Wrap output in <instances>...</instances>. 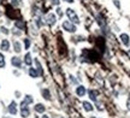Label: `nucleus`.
<instances>
[{"label":"nucleus","instance_id":"1","mask_svg":"<svg viewBox=\"0 0 130 118\" xmlns=\"http://www.w3.org/2000/svg\"><path fill=\"white\" fill-rule=\"evenodd\" d=\"M66 16L69 17V19L71 22H74V23H76V24L79 23L78 16H77V13H76L72 9H66Z\"/></svg>","mask_w":130,"mask_h":118},{"label":"nucleus","instance_id":"2","mask_svg":"<svg viewBox=\"0 0 130 118\" xmlns=\"http://www.w3.org/2000/svg\"><path fill=\"white\" fill-rule=\"evenodd\" d=\"M63 28L66 30V31H69V33H75L77 29H76V27H75L72 23H70L69 21H64L63 22Z\"/></svg>","mask_w":130,"mask_h":118},{"label":"nucleus","instance_id":"3","mask_svg":"<svg viewBox=\"0 0 130 118\" xmlns=\"http://www.w3.org/2000/svg\"><path fill=\"white\" fill-rule=\"evenodd\" d=\"M45 22H46L47 25H50V27H52L53 24L57 22V17L54 13H48L46 16V18H45Z\"/></svg>","mask_w":130,"mask_h":118},{"label":"nucleus","instance_id":"4","mask_svg":"<svg viewBox=\"0 0 130 118\" xmlns=\"http://www.w3.org/2000/svg\"><path fill=\"white\" fill-rule=\"evenodd\" d=\"M121 41H122V43H123L125 47H128V46L130 45V36L128 35V34H125V33L121 34Z\"/></svg>","mask_w":130,"mask_h":118},{"label":"nucleus","instance_id":"5","mask_svg":"<svg viewBox=\"0 0 130 118\" xmlns=\"http://www.w3.org/2000/svg\"><path fill=\"white\" fill-rule=\"evenodd\" d=\"M21 109H22V111H21V116L23 118H25V117H28L29 114H30V111H29V109H28V105H24V104H21Z\"/></svg>","mask_w":130,"mask_h":118},{"label":"nucleus","instance_id":"6","mask_svg":"<svg viewBox=\"0 0 130 118\" xmlns=\"http://www.w3.org/2000/svg\"><path fill=\"white\" fill-rule=\"evenodd\" d=\"M7 110H9V112L11 114H17V104H16L14 101H12V103L9 105Z\"/></svg>","mask_w":130,"mask_h":118},{"label":"nucleus","instance_id":"7","mask_svg":"<svg viewBox=\"0 0 130 118\" xmlns=\"http://www.w3.org/2000/svg\"><path fill=\"white\" fill-rule=\"evenodd\" d=\"M86 88H84V86H78L77 88H76V94L78 95V96H84L86 94Z\"/></svg>","mask_w":130,"mask_h":118},{"label":"nucleus","instance_id":"8","mask_svg":"<svg viewBox=\"0 0 130 118\" xmlns=\"http://www.w3.org/2000/svg\"><path fill=\"white\" fill-rule=\"evenodd\" d=\"M88 94H89V98L92 100H94V101H96L98 99V95H99V92L98 90H94V89H90L88 92Z\"/></svg>","mask_w":130,"mask_h":118},{"label":"nucleus","instance_id":"9","mask_svg":"<svg viewBox=\"0 0 130 118\" xmlns=\"http://www.w3.org/2000/svg\"><path fill=\"white\" fill-rule=\"evenodd\" d=\"M35 111L39 112V113H43V112L46 111V107H45L43 104H36L35 105Z\"/></svg>","mask_w":130,"mask_h":118},{"label":"nucleus","instance_id":"10","mask_svg":"<svg viewBox=\"0 0 130 118\" xmlns=\"http://www.w3.org/2000/svg\"><path fill=\"white\" fill-rule=\"evenodd\" d=\"M11 63H12L13 66H17V68H21V66H22V61H21V59L17 57L12 58V59H11Z\"/></svg>","mask_w":130,"mask_h":118},{"label":"nucleus","instance_id":"11","mask_svg":"<svg viewBox=\"0 0 130 118\" xmlns=\"http://www.w3.org/2000/svg\"><path fill=\"white\" fill-rule=\"evenodd\" d=\"M1 49H3V51H9L10 49L9 40H3V41H1Z\"/></svg>","mask_w":130,"mask_h":118},{"label":"nucleus","instance_id":"12","mask_svg":"<svg viewBox=\"0 0 130 118\" xmlns=\"http://www.w3.org/2000/svg\"><path fill=\"white\" fill-rule=\"evenodd\" d=\"M83 107L86 111H88V112H90V111H93V105L90 104V103H88V101H84L83 103Z\"/></svg>","mask_w":130,"mask_h":118},{"label":"nucleus","instance_id":"13","mask_svg":"<svg viewBox=\"0 0 130 118\" xmlns=\"http://www.w3.org/2000/svg\"><path fill=\"white\" fill-rule=\"evenodd\" d=\"M32 101V96L31 95H25V98H24V100H23V103L22 104H24V105H29V104H31Z\"/></svg>","mask_w":130,"mask_h":118},{"label":"nucleus","instance_id":"14","mask_svg":"<svg viewBox=\"0 0 130 118\" xmlns=\"http://www.w3.org/2000/svg\"><path fill=\"white\" fill-rule=\"evenodd\" d=\"M29 75L31 76V77H34V78H36L37 76H39V72H37L36 69H34V68H30V69H29Z\"/></svg>","mask_w":130,"mask_h":118},{"label":"nucleus","instance_id":"15","mask_svg":"<svg viewBox=\"0 0 130 118\" xmlns=\"http://www.w3.org/2000/svg\"><path fill=\"white\" fill-rule=\"evenodd\" d=\"M24 63L27 64V65H31V56H30V53H27L25 54V57H24Z\"/></svg>","mask_w":130,"mask_h":118},{"label":"nucleus","instance_id":"16","mask_svg":"<svg viewBox=\"0 0 130 118\" xmlns=\"http://www.w3.org/2000/svg\"><path fill=\"white\" fill-rule=\"evenodd\" d=\"M13 48H14V52H17V53H19L21 51H22L21 43H19L18 41H14V42H13Z\"/></svg>","mask_w":130,"mask_h":118},{"label":"nucleus","instance_id":"17","mask_svg":"<svg viewBox=\"0 0 130 118\" xmlns=\"http://www.w3.org/2000/svg\"><path fill=\"white\" fill-rule=\"evenodd\" d=\"M35 64H36V70H37V72H39V75H42V66H41V64H40V61L37 60V59H35Z\"/></svg>","mask_w":130,"mask_h":118},{"label":"nucleus","instance_id":"18","mask_svg":"<svg viewBox=\"0 0 130 118\" xmlns=\"http://www.w3.org/2000/svg\"><path fill=\"white\" fill-rule=\"evenodd\" d=\"M42 95H43L45 99L51 100V94H50V90L48 89H42Z\"/></svg>","mask_w":130,"mask_h":118},{"label":"nucleus","instance_id":"19","mask_svg":"<svg viewBox=\"0 0 130 118\" xmlns=\"http://www.w3.org/2000/svg\"><path fill=\"white\" fill-rule=\"evenodd\" d=\"M3 68H5V58H4V56L0 53V69H3Z\"/></svg>","mask_w":130,"mask_h":118},{"label":"nucleus","instance_id":"20","mask_svg":"<svg viewBox=\"0 0 130 118\" xmlns=\"http://www.w3.org/2000/svg\"><path fill=\"white\" fill-rule=\"evenodd\" d=\"M14 24H16V27L19 29H24V27H25V24H24L23 22H21V21H17Z\"/></svg>","mask_w":130,"mask_h":118},{"label":"nucleus","instance_id":"21","mask_svg":"<svg viewBox=\"0 0 130 118\" xmlns=\"http://www.w3.org/2000/svg\"><path fill=\"white\" fill-rule=\"evenodd\" d=\"M24 47L27 48V49L30 47V40H29V39H25V40H24Z\"/></svg>","mask_w":130,"mask_h":118},{"label":"nucleus","instance_id":"22","mask_svg":"<svg viewBox=\"0 0 130 118\" xmlns=\"http://www.w3.org/2000/svg\"><path fill=\"white\" fill-rule=\"evenodd\" d=\"M12 4H13L14 6H19V5H21V0H12Z\"/></svg>","mask_w":130,"mask_h":118},{"label":"nucleus","instance_id":"23","mask_svg":"<svg viewBox=\"0 0 130 118\" xmlns=\"http://www.w3.org/2000/svg\"><path fill=\"white\" fill-rule=\"evenodd\" d=\"M113 4L116 5L117 9H121V4H119V1H118V0H113Z\"/></svg>","mask_w":130,"mask_h":118},{"label":"nucleus","instance_id":"24","mask_svg":"<svg viewBox=\"0 0 130 118\" xmlns=\"http://www.w3.org/2000/svg\"><path fill=\"white\" fill-rule=\"evenodd\" d=\"M1 30H3V33L4 34H9V30H7L6 28H1Z\"/></svg>","mask_w":130,"mask_h":118},{"label":"nucleus","instance_id":"25","mask_svg":"<svg viewBox=\"0 0 130 118\" xmlns=\"http://www.w3.org/2000/svg\"><path fill=\"white\" fill-rule=\"evenodd\" d=\"M126 106H128V110L130 111V99L128 100V101H126Z\"/></svg>","mask_w":130,"mask_h":118},{"label":"nucleus","instance_id":"26","mask_svg":"<svg viewBox=\"0 0 130 118\" xmlns=\"http://www.w3.org/2000/svg\"><path fill=\"white\" fill-rule=\"evenodd\" d=\"M53 4L58 6V5H59V0H53Z\"/></svg>","mask_w":130,"mask_h":118},{"label":"nucleus","instance_id":"27","mask_svg":"<svg viewBox=\"0 0 130 118\" xmlns=\"http://www.w3.org/2000/svg\"><path fill=\"white\" fill-rule=\"evenodd\" d=\"M64 1H66V3H70V4H72V3H74V0H64Z\"/></svg>","mask_w":130,"mask_h":118},{"label":"nucleus","instance_id":"28","mask_svg":"<svg viewBox=\"0 0 130 118\" xmlns=\"http://www.w3.org/2000/svg\"><path fill=\"white\" fill-rule=\"evenodd\" d=\"M57 11H58V14H59V16H61V10H60V9H58Z\"/></svg>","mask_w":130,"mask_h":118},{"label":"nucleus","instance_id":"29","mask_svg":"<svg viewBox=\"0 0 130 118\" xmlns=\"http://www.w3.org/2000/svg\"><path fill=\"white\" fill-rule=\"evenodd\" d=\"M42 118H50V117H48L47 114H43V116H42Z\"/></svg>","mask_w":130,"mask_h":118},{"label":"nucleus","instance_id":"30","mask_svg":"<svg viewBox=\"0 0 130 118\" xmlns=\"http://www.w3.org/2000/svg\"><path fill=\"white\" fill-rule=\"evenodd\" d=\"M0 16H1V12H0Z\"/></svg>","mask_w":130,"mask_h":118},{"label":"nucleus","instance_id":"31","mask_svg":"<svg viewBox=\"0 0 130 118\" xmlns=\"http://www.w3.org/2000/svg\"><path fill=\"white\" fill-rule=\"evenodd\" d=\"M0 3H1V0H0Z\"/></svg>","mask_w":130,"mask_h":118},{"label":"nucleus","instance_id":"32","mask_svg":"<svg viewBox=\"0 0 130 118\" xmlns=\"http://www.w3.org/2000/svg\"><path fill=\"white\" fill-rule=\"evenodd\" d=\"M60 118H63V117H60Z\"/></svg>","mask_w":130,"mask_h":118}]
</instances>
